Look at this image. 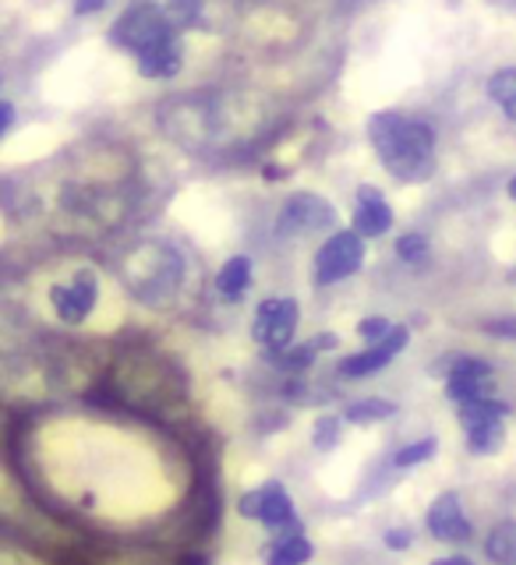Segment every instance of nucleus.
<instances>
[{"instance_id":"f257e3e1","label":"nucleus","mask_w":516,"mask_h":565,"mask_svg":"<svg viewBox=\"0 0 516 565\" xmlns=\"http://www.w3.org/2000/svg\"><path fill=\"white\" fill-rule=\"evenodd\" d=\"M368 138L397 181H429L435 173V131L424 120L376 114L368 120Z\"/></svg>"},{"instance_id":"f03ea898","label":"nucleus","mask_w":516,"mask_h":565,"mask_svg":"<svg viewBox=\"0 0 516 565\" xmlns=\"http://www.w3.org/2000/svg\"><path fill=\"white\" fill-rule=\"evenodd\" d=\"M120 273H124V282H128V290L138 300H146V305H167V300L177 297V290H181V282H185V262L170 244L149 241V244L131 247V252L124 255Z\"/></svg>"},{"instance_id":"7ed1b4c3","label":"nucleus","mask_w":516,"mask_h":565,"mask_svg":"<svg viewBox=\"0 0 516 565\" xmlns=\"http://www.w3.org/2000/svg\"><path fill=\"white\" fill-rule=\"evenodd\" d=\"M173 22H170V14L164 8H156V4H135L124 11L114 29H110V40L120 46V50H128V53H146L152 43L159 40H167V35H173Z\"/></svg>"},{"instance_id":"20e7f679","label":"nucleus","mask_w":516,"mask_h":565,"mask_svg":"<svg viewBox=\"0 0 516 565\" xmlns=\"http://www.w3.org/2000/svg\"><path fill=\"white\" fill-rule=\"evenodd\" d=\"M506 414H509V406L499 403V399H492V396L460 406V424H464L467 449L474 456H492V452L503 449V438H506L503 417Z\"/></svg>"},{"instance_id":"39448f33","label":"nucleus","mask_w":516,"mask_h":565,"mask_svg":"<svg viewBox=\"0 0 516 565\" xmlns=\"http://www.w3.org/2000/svg\"><path fill=\"white\" fill-rule=\"evenodd\" d=\"M365 262V237L358 230H340L333 234L315 255V282L318 287H333L347 276H354Z\"/></svg>"},{"instance_id":"423d86ee","label":"nucleus","mask_w":516,"mask_h":565,"mask_svg":"<svg viewBox=\"0 0 516 565\" xmlns=\"http://www.w3.org/2000/svg\"><path fill=\"white\" fill-rule=\"evenodd\" d=\"M297 318H301V308L294 297H265L252 322L255 343H262L270 353L287 350L297 332Z\"/></svg>"},{"instance_id":"0eeeda50","label":"nucleus","mask_w":516,"mask_h":565,"mask_svg":"<svg viewBox=\"0 0 516 565\" xmlns=\"http://www.w3.org/2000/svg\"><path fill=\"white\" fill-rule=\"evenodd\" d=\"M336 223V212L326 199L318 194H294L287 205L280 209L276 234L280 237H305V234H323Z\"/></svg>"},{"instance_id":"6e6552de","label":"nucleus","mask_w":516,"mask_h":565,"mask_svg":"<svg viewBox=\"0 0 516 565\" xmlns=\"http://www.w3.org/2000/svg\"><path fill=\"white\" fill-rule=\"evenodd\" d=\"M238 512H241L244 520H259V523L273 526V530L297 523L294 499H291L287 488H283L280 481H265L255 491H244L241 499H238Z\"/></svg>"},{"instance_id":"1a4fd4ad","label":"nucleus","mask_w":516,"mask_h":565,"mask_svg":"<svg viewBox=\"0 0 516 565\" xmlns=\"http://www.w3.org/2000/svg\"><path fill=\"white\" fill-rule=\"evenodd\" d=\"M96 300H99V282H96V273H88V269H78L71 282H61V287L50 290V305L67 326L85 322V318L93 315Z\"/></svg>"},{"instance_id":"9d476101","label":"nucleus","mask_w":516,"mask_h":565,"mask_svg":"<svg viewBox=\"0 0 516 565\" xmlns=\"http://www.w3.org/2000/svg\"><path fill=\"white\" fill-rule=\"evenodd\" d=\"M407 343H411V332H407L403 326H393V329H389V335H382L379 343H368V350L344 358V361H340V375H344V379L379 375L382 367H389V361H393L397 353L407 350Z\"/></svg>"},{"instance_id":"9b49d317","label":"nucleus","mask_w":516,"mask_h":565,"mask_svg":"<svg viewBox=\"0 0 516 565\" xmlns=\"http://www.w3.org/2000/svg\"><path fill=\"white\" fill-rule=\"evenodd\" d=\"M429 534L442 544H464L474 537V526L467 520L464 505H460L456 491H442L429 505Z\"/></svg>"},{"instance_id":"f8f14e48","label":"nucleus","mask_w":516,"mask_h":565,"mask_svg":"<svg viewBox=\"0 0 516 565\" xmlns=\"http://www.w3.org/2000/svg\"><path fill=\"white\" fill-rule=\"evenodd\" d=\"M393 226V209L386 205V199L376 188L358 191V209H354V230L361 237H382Z\"/></svg>"},{"instance_id":"ddd939ff","label":"nucleus","mask_w":516,"mask_h":565,"mask_svg":"<svg viewBox=\"0 0 516 565\" xmlns=\"http://www.w3.org/2000/svg\"><path fill=\"white\" fill-rule=\"evenodd\" d=\"M181 64H185V50H181V40H177V32L152 43L146 53H138V71L146 78H173L177 71H181Z\"/></svg>"},{"instance_id":"4468645a","label":"nucleus","mask_w":516,"mask_h":565,"mask_svg":"<svg viewBox=\"0 0 516 565\" xmlns=\"http://www.w3.org/2000/svg\"><path fill=\"white\" fill-rule=\"evenodd\" d=\"M315 555V547L305 534H283L265 547V562L270 565H305Z\"/></svg>"},{"instance_id":"2eb2a0df","label":"nucleus","mask_w":516,"mask_h":565,"mask_svg":"<svg viewBox=\"0 0 516 565\" xmlns=\"http://www.w3.org/2000/svg\"><path fill=\"white\" fill-rule=\"evenodd\" d=\"M248 282H252V262H248L244 255H234L230 262H223V269L217 276V290L227 297V300H241Z\"/></svg>"},{"instance_id":"dca6fc26","label":"nucleus","mask_w":516,"mask_h":565,"mask_svg":"<svg viewBox=\"0 0 516 565\" xmlns=\"http://www.w3.org/2000/svg\"><path fill=\"white\" fill-rule=\"evenodd\" d=\"M485 555L495 565H516V523L513 520L492 526V534L485 541Z\"/></svg>"},{"instance_id":"f3484780","label":"nucleus","mask_w":516,"mask_h":565,"mask_svg":"<svg viewBox=\"0 0 516 565\" xmlns=\"http://www.w3.org/2000/svg\"><path fill=\"white\" fill-rule=\"evenodd\" d=\"M488 96L503 106V114H506L509 120H516V67L495 71L492 82H488Z\"/></svg>"},{"instance_id":"a211bd4d","label":"nucleus","mask_w":516,"mask_h":565,"mask_svg":"<svg viewBox=\"0 0 516 565\" xmlns=\"http://www.w3.org/2000/svg\"><path fill=\"white\" fill-rule=\"evenodd\" d=\"M446 396L464 406L474 399H488L492 396V379H446Z\"/></svg>"},{"instance_id":"6ab92c4d","label":"nucleus","mask_w":516,"mask_h":565,"mask_svg":"<svg viewBox=\"0 0 516 565\" xmlns=\"http://www.w3.org/2000/svg\"><path fill=\"white\" fill-rule=\"evenodd\" d=\"M393 414H397V406L389 399H358V403L347 406L344 417L350 424H376V420H389Z\"/></svg>"},{"instance_id":"aec40b11","label":"nucleus","mask_w":516,"mask_h":565,"mask_svg":"<svg viewBox=\"0 0 516 565\" xmlns=\"http://www.w3.org/2000/svg\"><path fill=\"white\" fill-rule=\"evenodd\" d=\"M435 449H439V441H435L432 435H429V438H421V441H411V446H403V449L393 456V467H400V470L418 467V463H424V459H432Z\"/></svg>"},{"instance_id":"412c9836","label":"nucleus","mask_w":516,"mask_h":565,"mask_svg":"<svg viewBox=\"0 0 516 565\" xmlns=\"http://www.w3.org/2000/svg\"><path fill=\"white\" fill-rule=\"evenodd\" d=\"M315 353H318V347L315 343H305V347H287V350H280V353H273V361L283 367V371H305V367H312L315 364Z\"/></svg>"},{"instance_id":"4be33fe9","label":"nucleus","mask_w":516,"mask_h":565,"mask_svg":"<svg viewBox=\"0 0 516 565\" xmlns=\"http://www.w3.org/2000/svg\"><path fill=\"white\" fill-rule=\"evenodd\" d=\"M446 379H492V364L482 358H456Z\"/></svg>"},{"instance_id":"5701e85b","label":"nucleus","mask_w":516,"mask_h":565,"mask_svg":"<svg viewBox=\"0 0 516 565\" xmlns=\"http://www.w3.org/2000/svg\"><path fill=\"white\" fill-rule=\"evenodd\" d=\"M340 441V417H318L315 424V446L318 449H333Z\"/></svg>"},{"instance_id":"b1692460","label":"nucleus","mask_w":516,"mask_h":565,"mask_svg":"<svg viewBox=\"0 0 516 565\" xmlns=\"http://www.w3.org/2000/svg\"><path fill=\"white\" fill-rule=\"evenodd\" d=\"M424 252H429V241H424V234H403L397 241V255L403 262H418V258H424Z\"/></svg>"},{"instance_id":"393cba45","label":"nucleus","mask_w":516,"mask_h":565,"mask_svg":"<svg viewBox=\"0 0 516 565\" xmlns=\"http://www.w3.org/2000/svg\"><path fill=\"white\" fill-rule=\"evenodd\" d=\"M389 329H393V326H389L386 318H379V315L376 318H361V322H358V335L365 343H379L382 335H389Z\"/></svg>"},{"instance_id":"a878e982","label":"nucleus","mask_w":516,"mask_h":565,"mask_svg":"<svg viewBox=\"0 0 516 565\" xmlns=\"http://www.w3.org/2000/svg\"><path fill=\"white\" fill-rule=\"evenodd\" d=\"M386 547H389V552H407V547H411V530H407V526L386 530Z\"/></svg>"},{"instance_id":"bb28decb","label":"nucleus","mask_w":516,"mask_h":565,"mask_svg":"<svg viewBox=\"0 0 516 565\" xmlns=\"http://www.w3.org/2000/svg\"><path fill=\"white\" fill-rule=\"evenodd\" d=\"M99 8H103V0H75V11H78V14L99 11Z\"/></svg>"},{"instance_id":"cd10ccee","label":"nucleus","mask_w":516,"mask_h":565,"mask_svg":"<svg viewBox=\"0 0 516 565\" xmlns=\"http://www.w3.org/2000/svg\"><path fill=\"white\" fill-rule=\"evenodd\" d=\"M432 565H474V562L464 558V555H450V558H435Z\"/></svg>"},{"instance_id":"c85d7f7f","label":"nucleus","mask_w":516,"mask_h":565,"mask_svg":"<svg viewBox=\"0 0 516 565\" xmlns=\"http://www.w3.org/2000/svg\"><path fill=\"white\" fill-rule=\"evenodd\" d=\"M0 114H4V131L14 124V106L11 103H0Z\"/></svg>"},{"instance_id":"c756f323","label":"nucleus","mask_w":516,"mask_h":565,"mask_svg":"<svg viewBox=\"0 0 516 565\" xmlns=\"http://www.w3.org/2000/svg\"><path fill=\"white\" fill-rule=\"evenodd\" d=\"M177 565H209V558H206V555H194V552H191V555H185V558L177 562Z\"/></svg>"},{"instance_id":"7c9ffc66","label":"nucleus","mask_w":516,"mask_h":565,"mask_svg":"<svg viewBox=\"0 0 516 565\" xmlns=\"http://www.w3.org/2000/svg\"><path fill=\"white\" fill-rule=\"evenodd\" d=\"M318 350H333L336 347V335H318V340H312Z\"/></svg>"},{"instance_id":"2f4dec72","label":"nucleus","mask_w":516,"mask_h":565,"mask_svg":"<svg viewBox=\"0 0 516 565\" xmlns=\"http://www.w3.org/2000/svg\"><path fill=\"white\" fill-rule=\"evenodd\" d=\"M509 194H513V199H516V177H513V181H509Z\"/></svg>"}]
</instances>
